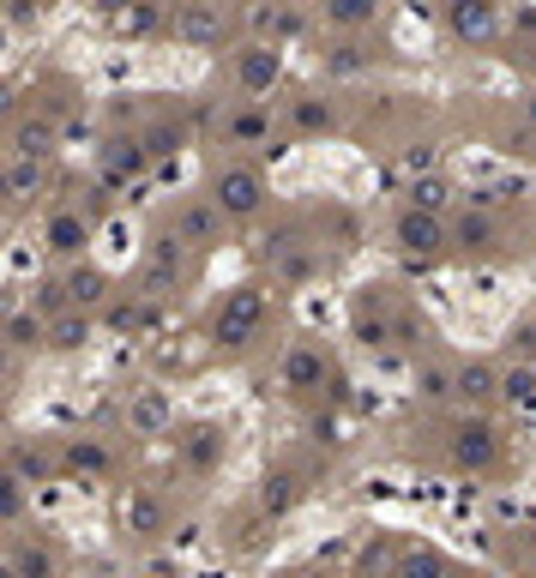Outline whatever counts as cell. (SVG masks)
<instances>
[{
  "label": "cell",
  "instance_id": "6da1fadb",
  "mask_svg": "<svg viewBox=\"0 0 536 578\" xmlns=\"http://www.w3.org/2000/svg\"><path fill=\"white\" fill-rule=\"evenodd\" d=\"M265 314H272V295H265L260 284H235L230 295H223L217 320H212V337L223 350H247L253 337H260Z\"/></svg>",
  "mask_w": 536,
  "mask_h": 578
},
{
  "label": "cell",
  "instance_id": "7a4b0ae2",
  "mask_svg": "<svg viewBox=\"0 0 536 578\" xmlns=\"http://www.w3.org/2000/svg\"><path fill=\"white\" fill-rule=\"evenodd\" d=\"M212 205L223 217H253L265 205V175L247 169V163H230V169L212 182Z\"/></svg>",
  "mask_w": 536,
  "mask_h": 578
},
{
  "label": "cell",
  "instance_id": "3957f363",
  "mask_svg": "<svg viewBox=\"0 0 536 578\" xmlns=\"http://www.w3.org/2000/svg\"><path fill=\"white\" fill-rule=\"evenodd\" d=\"M235 79H242L247 97H272V85L284 79V42H260L253 37L242 55H235Z\"/></svg>",
  "mask_w": 536,
  "mask_h": 578
},
{
  "label": "cell",
  "instance_id": "277c9868",
  "mask_svg": "<svg viewBox=\"0 0 536 578\" xmlns=\"http://www.w3.org/2000/svg\"><path fill=\"white\" fill-rule=\"evenodd\" d=\"M446 31L465 42V49H476V42H495V31H500L495 0H446Z\"/></svg>",
  "mask_w": 536,
  "mask_h": 578
},
{
  "label": "cell",
  "instance_id": "5b68a950",
  "mask_svg": "<svg viewBox=\"0 0 536 578\" xmlns=\"http://www.w3.org/2000/svg\"><path fill=\"white\" fill-rule=\"evenodd\" d=\"M392 242H398V254H405V259H435L440 247H446V224H440L435 212H416V205H410V212L398 217Z\"/></svg>",
  "mask_w": 536,
  "mask_h": 578
},
{
  "label": "cell",
  "instance_id": "8992f818",
  "mask_svg": "<svg viewBox=\"0 0 536 578\" xmlns=\"http://www.w3.org/2000/svg\"><path fill=\"white\" fill-rule=\"evenodd\" d=\"M175 37H182V49H217L223 7H212V0H182V7H175Z\"/></svg>",
  "mask_w": 536,
  "mask_h": 578
},
{
  "label": "cell",
  "instance_id": "52a82bcc",
  "mask_svg": "<svg viewBox=\"0 0 536 578\" xmlns=\"http://www.w3.org/2000/svg\"><path fill=\"white\" fill-rule=\"evenodd\" d=\"M242 19H247V31L260 42H290L295 31H302V12H295L290 0H247Z\"/></svg>",
  "mask_w": 536,
  "mask_h": 578
},
{
  "label": "cell",
  "instance_id": "ba28073f",
  "mask_svg": "<svg viewBox=\"0 0 536 578\" xmlns=\"http://www.w3.org/2000/svg\"><path fill=\"white\" fill-rule=\"evenodd\" d=\"M169 422H175V398L163 392V385H139L133 404H127V428L152 440V434H169Z\"/></svg>",
  "mask_w": 536,
  "mask_h": 578
},
{
  "label": "cell",
  "instance_id": "9c48e42d",
  "mask_svg": "<svg viewBox=\"0 0 536 578\" xmlns=\"http://www.w3.org/2000/svg\"><path fill=\"white\" fill-rule=\"evenodd\" d=\"M452 458H458V464L470 470V477H476V470H488V464H495V458H500V440H495V428H483V422L458 428V434H452Z\"/></svg>",
  "mask_w": 536,
  "mask_h": 578
},
{
  "label": "cell",
  "instance_id": "30bf717a",
  "mask_svg": "<svg viewBox=\"0 0 536 578\" xmlns=\"http://www.w3.org/2000/svg\"><path fill=\"white\" fill-rule=\"evenodd\" d=\"M175 235H182V242H217L223 235V212L212 199H193V205H182V212H175Z\"/></svg>",
  "mask_w": 536,
  "mask_h": 578
},
{
  "label": "cell",
  "instance_id": "8fae6325",
  "mask_svg": "<svg viewBox=\"0 0 536 578\" xmlns=\"http://www.w3.org/2000/svg\"><path fill=\"white\" fill-rule=\"evenodd\" d=\"M495 385H500V374L488 362L452 368V398H465V404H488V398H495Z\"/></svg>",
  "mask_w": 536,
  "mask_h": 578
},
{
  "label": "cell",
  "instance_id": "7c38bea8",
  "mask_svg": "<svg viewBox=\"0 0 536 578\" xmlns=\"http://www.w3.org/2000/svg\"><path fill=\"white\" fill-rule=\"evenodd\" d=\"M121 525L133 530V537H157L163 530V500L145 494V488H133V494L121 500Z\"/></svg>",
  "mask_w": 536,
  "mask_h": 578
},
{
  "label": "cell",
  "instance_id": "4fadbf2b",
  "mask_svg": "<svg viewBox=\"0 0 536 578\" xmlns=\"http://www.w3.org/2000/svg\"><path fill=\"white\" fill-rule=\"evenodd\" d=\"M405 193H410V205H416V212H435V217L458 199V187L446 182V175H435V169H428V175H410V187H405Z\"/></svg>",
  "mask_w": 536,
  "mask_h": 578
},
{
  "label": "cell",
  "instance_id": "5bb4252c",
  "mask_svg": "<svg viewBox=\"0 0 536 578\" xmlns=\"http://www.w3.org/2000/svg\"><path fill=\"white\" fill-rule=\"evenodd\" d=\"M295 500H302V482H295L290 470H272V477L260 482V512H265V518L295 512Z\"/></svg>",
  "mask_w": 536,
  "mask_h": 578
},
{
  "label": "cell",
  "instance_id": "9a60e30c",
  "mask_svg": "<svg viewBox=\"0 0 536 578\" xmlns=\"http://www.w3.org/2000/svg\"><path fill=\"white\" fill-rule=\"evenodd\" d=\"M325 380V355L314 350V344H295L290 355H284V385H295V392H302V385H320Z\"/></svg>",
  "mask_w": 536,
  "mask_h": 578
},
{
  "label": "cell",
  "instance_id": "2e32d148",
  "mask_svg": "<svg viewBox=\"0 0 536 578\" xmlns=\"http://www.w3.org/2000/svg\"><path fill=\"white\" fill-rule=\"evenodd\" d=\"M380 19V0H325V25L338 31H368Z\"/></svg>",
  "mask_w": 536,
  "mask_h": 578
},
{
  "label": "cell",
  "instance_id": "e0dca14e",
  "mask_svg": "<svg viewBox=\"0 0 536 578\" xmlns=\"http://www.w3.org/2000/svg\"><path fill=\"white\" fill-rule=\"evenodd\" d=\"M495 398H506L513 410H536V368H506Z\"/></svg>",
  "mask_w": 536,
  "mask_h": 578
},
{
  "label": "cell",
  "instance_id": "ac0fdd59",
  "mask_svg": "<svg viewBox=\"0 0 536 578\" xmlns=\"http://www.w3.org/2000/svg\"><path fill=\"white\" fill-rule=\"evenodd\" d=\"M452 242L488 247V242H495V217H488L483 205H465V212H458V224H452Z\"/></svg>",
  "mask_w": 536,
  "mask_h": 578
},
{
  "label": "cell",
  "instance_id": "d6986e66",
  "mask_svg": "<svg viewBox=\"0 0 536 578\" xmlns=\"http://www.w3.org/2000/svg\"><path fill=\"white\" fill-rule=\"evenodd\" d=\"M410 385H416V398H428V404H440V398H452V368H440V362H422V368H410Z\"/></svg>",
  "mask_w": 536,
  "mask_h": 578
},
{
  "label": "cell",
  "instance_id": "ffe728a7",
  "mask_svg": "<svg viewBox=\"0 0 536 578\" xmlns=\"http://www.w3.org/2000/svg\"><path fill=\"white\" fill-rule=\"evenodd\" d=\"M325 72H332V79H362V72H368V55L355 49V42H338V49L325 55Z\"/></svg>",
  "mask_w": 536,
  "mask_h": 578
},
{
  "label": "cell",
  "instance_id": "44dd1931",
  "mask_svg": "<svg viewBox=\"0 0 536 578\" xmlns=\"http://www.w3.org/2000/svg\"><path fill=\"white\" fill-rule=\"evenodd\" d=\"M67 290H72V302L91 307V302H103V295H109V277H103L97 265H85V272H72V277H67Z\"/></svg>",
  "mask_w": 536,
  "mask_h": 578
},
{
  "label": "cell",
  "instance_id": "7402d4cb",
  "mask_svg": "<svg viewBox=\"0 0 536 578\" xmlns=\"http://www.w3.org/2000/svg\"><path fill=\"white\" fill-rule=\"evenodd\" d=\"M85 235H91V229H85L79 217H55V224H49V247H55V254H79Z\"/></svg>",
  "mask_w": 536,
  "mask_h": 578
},
{
  "label": "cell",
  "instance_id": "603a6c76",
  "mask_svg": "<svg viewBox=\"0 0 536 578\" xmlns=\"http://www.w3.org/2000/svg\"><path fill=\"white\" fill-rule=\"evenodd\" d=\"M145 31H157V7L152 0H127L121 7V37H145Z\"/></svg>",
  "mask_w": 536,
  "mask_h": 578
},
{
  "label": "cell",
  "instance_id": "cb8c5ba5",
  "mask_svg": "<svg viewBox=\"0 0 536 578\" xmlns=\"http://www.w3.org/2000/svg\"><path fill=\"white\" fill-rule=\"evenodd\" d=\"M350 337H355V350H386V344H392V325H386V320H355Z\"/></svg>",
  "mask_w": 536,
  "mask_h": 578
},
{
  "label": "cell",
  "instance_id": "d4e9b609",
  "mask_svg": "<svg viewBox=\"0 0 536 578\" xmlns=\"http://www.w3.org/2000/svg\"><path fill=\"white\" fill-rule=\"evenodd\" d=\"M55 344H61V350H85V344H91V320H85V314L79 320H72V314L55 320Z\"/></svg>",
  "mask_w": 536,
  "mask_h": 578
},
{
  "label": "cell",
  "instance_id": "484cf974",
  "mask_svg": "<svg viewBox=\"0 0 536 578\" xmlns=\"http://www.w3.org/2000/svg\"><path fill=\"white\" fill-rule=\"evenodd\" d=\"M355 567H392V560H398V548H392V537H374V542H362V548H355Z\"/></svg>",
  "mask_w": 536,
  "mask_h": 578
},
{
  "label": "cell",
  "instance_id": "4316f807",
  "mask_svg": "<svg viewBox=\"0 0 536 578\" xmlns=\"http://www.w3.org/2000/svg\"><path fill=\"white\" fill-rule=\"evenodd\" d=\"M488 518H495V525H525V500H518V494H495V500H488Z\"/></svg>",
  "mask_w": 536,
  "mask_h": 578
},
{
  "label": "cell",
  "instance_id": "83f0119b",
  "mask_svg": "<svg viewBox=\"0 0 536 578\" xmlns=\"http://www.w3.org/2000/svg\"><path fill=\"white\" fill-rule=\"evenodd\" d=\"M440 163V151L428 139H416V145H405V175H428Z\"/></svg>",
  "mask_w": 536,
  "mask_h": 578
},
{
  "label": "cell",
  "instance_id": "f1b7e54d",
  "mask_svg": "<svg viewBox=\"0 0 536 578\" xmlns=\"http://www.w3.org/2000/svg\"><path fill=\"white\" fill-rule=\"evenodd\" d=\"M145 151H157V157L182 151V127H152V133H145Z\"/></svg>",
  "mask_w": 536,
  "mask_h": 578
},
{
  "label": "cell",
  "instance_id": "f546056e",
  "mask_svg": "<svg viewBox=\"0 0 536 578\" xmlns=\"http://www.w3.org/2000/svg\"><path fill=\"white\" fill-rule=\"evenodd\" d=\"M392 567H405V572H440L446 560H440V555H428V548H410V555H398V560H392Z\"/></svg>",
  "mask_w": 536,
  "mask_h": 578
},
{
  "label": "cell",
  "instance_id": "4dcf8cb0",
  "mask_svg": "<svg viewBox=\"0 0 536 578\" xmlns=\"http://www.w3.org/2000/svg\"><path fill=\"white\" fill-rule=\"evenodd\" d=\"M187 458H193V464H212V458H217V434H212V428H199V434L187 440Z\"/></svg>",
  "mask_w": 536,
  "mask_h": 578
},
{
  "label": "cell",
  "instance_id": "1f68e13d",
  "mask_svg": "<svg viewBox=\"0 0 536 578\" xmlns=\"http://www.w3.org/2000/svg\"><path fill=\"white\" fill-rule=\"evenodd\" d=\"M295 121H302L308 133H314V127H332V109H325V102H295Z\"/></svg>",
  "mask_w": 536,
  "mask_h": 578
},
{
  "label": "cell",
  "instance_id": "d6a6232c",
  "mask_svg": "<svg viewBox=\"0 0 536 578\" xmlns=\"http://www.w3.org/2000/svg\"><path fill=\"white\" fill-rule=\"evenodd\" d=\"M230 133H235V139H265V115H235Z\"/></svg>",
  "mask_w": 536,
  "mask_h": 578
},
{
  "label": "cell",
  "instance_id": "836d02e7",
  "mask_svg": "<svg viewBox=\"0 0 536 578\" xmlns=\"http://www.w3.org/2000/svg\"><path fill=\"white\" fill-rule=\"evenodd\" d=\"M314 434L325 440V447H344V440H350V434H344V422H338V417H325V422H314Z\"/></svg>",
  "mask_w": 536,
  "mask_h": 578
},
{
  "label": "cell",
  "instance_id": "e575fe53",
  "mask_svg": "<svg viewBox=\"0 0 536 578\" xmlns=\"http://www.w3.org/2000/svg\"><path fill=\"white\" fill-rule=\"evenodd\" d=\"M350 555H355V548H350L344 537H332V542H325V548H320V555H314V560H332V567H344V560H350Z\"/></svg>",
  "mask_w": 536,
  "mask_h": 578
},
{
  "label": "cell",
  "instance_id": "d590c367",
  "mask_svg": "<svg viewBox=\"0 0 536 578\" xmlns=\"http://www.w3.org/2000/svg\"><path fill=\"white\" fill-rule=\"evenodd\" d=\"M109 247L115 254H133V224H109Z\"/></svg>",
  "mask_w": 536,
  "mask_h": 578
},
{
  "label": "cell",
  "instance_id": "8d00e7d4",
  "mask_svg": "<svg viewBox=\"0 0 536 578\" xmlns=\"http://www.w3.org/2000/svg\"><path fill=\"white\" fill-rule=\"evenodd\" d=\"M392 332H398V344H405V350H416V344H422V325H416V320H398Z\"/></svg>",
  "mask_w": 536,
  "mask_h": 578
},
{
  "label": "cell",
  "instance_id": "74e56055",
  "mask_svg": "<svg viewBox=\"0 0 536 578\" xmlns=\"http://www.w3.org/2000/svg\"><path fill=\"white\" fill-rule=\"evenodd\" d=\"M37 187V169H12V193H31Z\"/></svg>",
  "mask_w": 536,
  "mask_h": 578
},
{
  "label": "cell",
  "instance_id": "f35d334b",
  "mask_svg": "<svg viewBox=\"0 0 536 578\" xmlns=\"http://www.w3.org/2000/svg\"><path fill=\"white\" fill-rule=\"evenodd\" d=\"M513 344L530 355V350H536V325H518V332H513Z\"/></svg>",
  "mask_w": 536,
  "mask_h": 578
},
{
  "label": "cell",
  "instance_id": "ab89813d",
  "mask_svg": "<svg viewBox=\"0 0 536 578\" xmlns=\"http://www.w3.org/2000/svg\"><path fill=\"white\" fill-rule=\"evenodd\" d=\"M513 25H518V31H536V7H525V12H518V19H513Z\"/></svg>",
  "mask_w": 536,
  "mask_h": 578
},
{
  "label": "cell",
  "instance_id": "60d3db41",
  "mask_svg": "<svg viewBox=\"0 0 536 578\" xmlns=\"http://www.w3.org/2000/svg\"><path fill=\"white\" fill-rule=\"evenodd\" d=\"M525 121H530V127H536V91H530V97H525Z\"/></svg>",
  "mask_w": 536,
  "mask_h": 578
}]
</instances>
